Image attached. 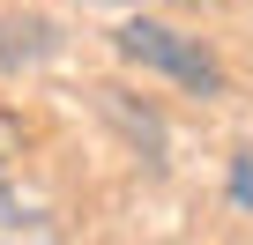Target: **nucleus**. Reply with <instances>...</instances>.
Instances as JSON below:
<instances>
[{
    "label": "nucleus",
    "instance_id": "1",
    "mask_svg": "<svg viewBox=\"0 0 253 245\" xmlns=\"http://www.w3.org/2000/svg\"><path fill=\"white\" fill-rule=\"evenodd\" d=\"M112 45H119L126 60H142V67L171 74V82L194 89V97H223V67H216L194 37H179V30H164V23H119Z\"/></svg>",
    "mask_w": 253,
    "mask_h": 245
},
{
    "label": "nucleus",
    "instance_id": "2",
    "mask_svg": "<svg viewBox=\"0 0 253 245\" xmlns=\"http://www.w3.org/2000/svg\"><path fill=\"white\" fill-rule=\"evenodd\" d=\"M97 97H104V111H112V119H119V127H126V134H134V141H142V149H157V141H164V134H157V119H149V111H134V104H126V97H119V89H97Z\"/></svg>",
    "mask_w": 253,
    "mask_h": 245
},
{
    "label": "nucleus",
    "instance_id": "3",
    "mask_svg": "<svg viewBox=\"0 0 253 245\" xmlns=\"http://www.w3.org/2000/svg\"><path fill=\"white\" fill-rule=\"evenodd\" d=\"M231 208H246V215H253V149H238V156H231Z\"/></svg>",
    "mask_w": 253,
    "mask_h": 245
}]
</instances>
